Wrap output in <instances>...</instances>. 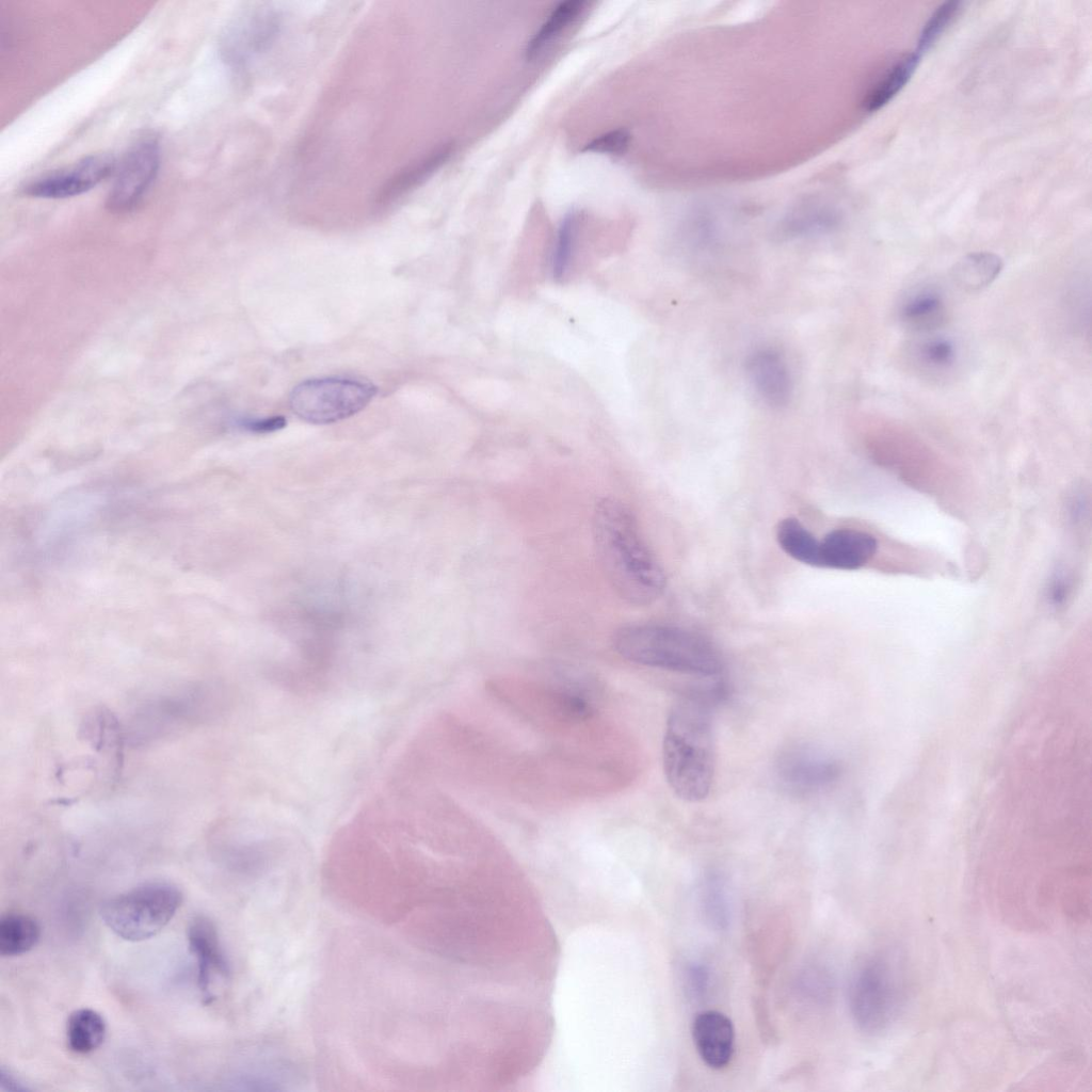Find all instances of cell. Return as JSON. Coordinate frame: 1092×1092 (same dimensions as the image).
<instances>
[{"mask_svg": "<svg viewBox=\"0 0 1092 1092\" xmlns=\"http://www.w3.org/2000/svg\"><path fill=\"white\" fill-rule=\"evenodd\" d=\"M728 694L722 680L685 691L672 704L662 742L663 771L680 799L698 802L709 794L714 775L712 711Z\"/></svg>", "mask_w": 1092, "mask_h": 1092, "instance_id": "6da1fadb", "label": "cell"}, {"mask_svg": "<svg viewBox=\"0 0 1092 1092\" xmlns=\"http://www.w3.org/2000/svg\"><path fill=\"white\" fill-rule=\"evenodd\" d=\"M592 530L599 563L616 594L636 606L654 603L665 577L630 510L616 498H603L595 505Z\"/></svg>", "mask_w": 1092, "mask_h": 1092, "instance_id": "7a4b0ae2", "label": "cell"}, {"mask_svg": "<svg viewBox=\"0 0 1092 1092\" xmlns=\"http://www.w3.org/2000/svg\"><path fill=\"white\" fill-rule=\"evenodd\" d=\"M614 649L623 658L646 667L703 676L719 677L723 659L704 636L660 624L621 627L613 636Z\"/></svg>", "mask_w": 1092, "mask_h": 1092, "instance_id": "3957f363", "label": "cell"}, {"mask_svg": "<svg viewBox=\"0 0 1092 1092\" xmlns=\"http://www.w3.org/2000/svg\"><path fill=\"white\" fill-rule=\"evenodd\" d=\"M182 901L180 889L168 882H146L106 900L100 908L105 925L117 936L140 942L162 931Z\"/></svg>", "mask_w": 1092, "mask_h": 1092, "instance_id": "277c9868", "label": "cell"}, {"mask_svg": "<svg viewBox=\"0 0 1092 1092\" xmlns=\"http://www.w3.org/2000/svg\"><path fill=\"white\" fill-rule=\"evenodd\" d=\"M902 977L894 959L874 954L853 974L849 1008L856 1026L865 1033L884 1031L895 1019L903 998Z\"/></svg>", "mask_w": 1092, "mask_h": 1092, "instance_id": "5b68a950", "label": "cell"}, {"mask_svg": "<svg viewBox=\"0 0 1092 1092\" xmlns=\"http://www.w3.org/2000/svg\"><path fill=\"white\" fill-rule=\"evenodd\" d=\"M376 394L371 382L352 378H320L296 385L289 397L292 412L314 424L347 419L364 410Z\"/></svg>", "mask_w": 1092, "mask_h": 1092, "instance_id": "8992f818", "label": "cell"}, {"mask_svg": "<svg viewBox=\"0 0 1092 1092\" xmlns=\"http://www.w3.org/2000/svg\"><path fill=\"white\" fill-rule=\"evenodd\" d=\"M160 162L161 147L157 138L146 135L136 140L116 164L107 208L114 213L133 210L156 180Z\"/></svg>", "mask_w": 1092, "mask_h": 1092, "instance_id": "52a82bcc", "label": "cell"}, {"mask_svg": "<svg viewBox=\"0 0 1092 1092\" xmlns=\"http://www.w3.org/2000/svg\"><path fill=\"white\" fill-rule=\"evenodd\" d=\"M840 770L838 761L828 752L801 742L784 746L774 761V773L781 787L798 797L828 789L838 780Z\"/></svg>", "mask_w": 1092, "mask_h": 1092, "instance_id": "ba28073f", "label": "cell"}, {"mask_svg": "<svg viewBox=\"0 0 1092 1092\" xmlns=\"http://www.w3.org/2000/svg\"><path fill=\"white\" fill-rule=\"evenodd\" d=\"M280 18L267 9L246 12L226 30L221 52L229 67L243 71L269 49L279 32Z\"/></svg>", "mask_w": 1092, "mask_h": 1092, "instance_id": "9c48e42d", "label": "cell"}, {"mask_svg": "<svg viewBox=\"0 0 1092 1092\" xmlns=\"http://www.w3.org/2000/svg\"><path fill=\"white\" fill-rule=\"evenodd\" d=\"M116 161L105 154L83 158L75 164L37 177L23 193L37 198H67L85 193L114 174Z\"/></svg>", "mask_w": 1092, "mask_h": 1092, "instance_id": "30bf717a", "label": "cell"}, {"mask_svg": "<svg viewBox=\"0 0 1092 1092\" xmlns=\"http://www.w3.org/2000/svg\"><path fill=\"white\" fill-rule=\"evenodd\" d=\"M189 949L196 959L197 985L205 1003L213 999L212 984L228 976L229 967L218 930L208 917L195 916L187 930Z\"/></svg>", "mask_w": 1092, "mask_h": 1092, "instance_id": "8fae6325", "label": "cell"}, {"mask_svg": "<svg viewBox=\"0 0 1092 1092\" xmlns=\"http://www.w3.org/2000/svg\"><path fill=\"white\" fill-rule=\"evenodd\" d=\"M877 549L878 542L868 532L852 528L835 529L820 541V566L854 571L867 564Z\"/></svg>", "mask_w": 1092, "mask_h": 1092, "instance_id": "7c38bea8", "label": "cell"}, {"mask_svg": "<svg viewBox=\"0 0 1092 1092\" xmlns=\"http://www.w3.org/2000/svg\"><path fill=\"white\" fill-rule=\"evenodd\" d=\"M692 1037L702 1060L712 1069H723L732 1060L735 1030L732 1021L719 1011L698 1013L692 1024Z\"/></svg>", "mask_w": 1092, "mask_h": 1092, "instance_id": "4fadbf2b", "label": "cell"}, {"mask_svg": "<svg viewBox=\"0 0 1092 1092\" xmlns=\"http://www.w3.org/2000/svg\"><path fill=\"white\" fill-rule=\"evenodd\" d=\"M746 372L762 400L773 407L785 406L791 397V379L783 357L773 349H760L746 359Z\"/></svg>", "mask_w": 1092, "mask_h": 1092, "instance_id": "5bb4252c", "label": "cell"}, {"mask_svg": "<svg viewBox=\"0 0 1092 1092\" xmlns=\"http://www.w3.org/2000/svg\"><path fill=\"white\" fill-rule=\"evenodd\" d=\"M449 146L441 147L396 173L379 191L375 200L385 206L402 199L427 180L450 156Z\"/></svg>", "mask_w": 1092, "mask_h": 1092, "instance_id": "9a60e30c", "label": "cell"}, {"mask_svg": "<svg viewBox=\"0 0 1092 1092\" xmlns=\"http://www.w3.org/2000/svg\"><path fill=\"white\" fill-rule=\"evenodd\" d=\"M943 295L934 288L914 291L902 303L899 316L904 325L919 332H932L946 321Z\"/></svg>", "mask_w": 1092, "mask_h": 1092, "instance_id": "2e32d148", "label": "cell"}, {"mask_svg": "<svg viewBox=\"0 0 1092 1092\" xmlns=\"http://www.w3.org/2000/svg\"><path fill=\"white\" fill-rule=\"evenodd\" d=\"M1003 261L992 252H973L960 258L950 270L952 282L967 292L991 285L1001 273Z\"/></svg>", "mask_w": 1092, "mask_h": 1092, "instance_id": "e0dca14e", "label": "cell"}, {"mask_svg": "<svg viewBox=\"0 0 1092 1092\" xmlns=\"http://www.w3.org/2000/svg\"><path fill=\"white\" fill-rule=\"evenodd\" d=\"M919 61L915 51L902 55L866 94L864 109L874 112L887 105L910 81Z\"/></svg>", "mask_w": 1092, "mask_h": 1092, "instance_id": "ac0fdd59", "label": "cell"}, {"mask_svg": "<svg viewBox=\"0 0 1092 1092\" xmlns=\"http://www.w3.org/2000/svg\"><path fill=\"white\" fill-rule=\"evenodd\" d=\"M41 926L30 915L7 913L0 918V954L16 957L32 950L41 938Z\"/></svg>", "mask_w": 1092, "mask_h": 1092, "instance_id": "d6986e66", "label": "cell"}, {"mask_svg": "<svg viewBox=\"0 0 1092 1092\" xmlns=\"http://www.w3.org/2000/svg\"><path fill=\"white\" fill-rule=\"evenodd\" d=\"M107 1025L100 1013L81 1008L70 1013L66 1025L67 1044L76 1054H89L105 1041Z\"/></svg>", "mask_w": 1092, "mask_h": 1092, "instance_id": "ffe728a7", "label": "cell"}, {"mask_svg": "<svg viewBox=\"0 0 1092 1092\" xmlns=\"http://www.w3.org/2000/svg\"><path fill=\"white\" fill-rule=\"evenodd\" d=\"M776 540L789 557L807 565L820 566V541L797 518L787 517L778 523Z\"/></svg>", "mask_w": 1092, "mask_h": 1092, "instance_id": "44dd1931", "label": "cell"}, {"mask_svg": "<svg viewBox=\"0 0 1092 1092\" xmlns=\"http://www.w3.org/2000/svg\"><path fill=\"white\" fill-rule=\"evenodd\" d=\"M585 4L587 2L582 0H568L559 3L528 42L526 57L533 59L543 52L582 13Z\"/></svg>", "mask_w": 1092, "mask_h": 1092, "instance_id": "7402d4cb", "label": "cell"}, {"mask_svg": "<svg viewBox=\"0 0 1092 1092\" xmlns=\"http://www.w3.org/2000/svg\"><path fill=\"white\" fill-rule=\"evenodd\" d=\"M913 356L921 370L938 373L953 368L958 350L952 339L936 335L918 341L914 347Z\"/></svg>", "mask_w": 1092, "mask_h": 1092, "instance_id": "603a6c76", "label": "cell"}, {"mask_svg": "<svg viewBox=\"0 0 1092 1092\" xmlns=\"http://www.w3.org/2000/svg\"><path fill=\"white\" fill-rule=\"evenodd\" d=\"M962 10V2L949 0L938 5L920 30L915 52L920 57L931 49Z\"/></svg>", "mask_w": 1092, "mask_h": 1092, "instance_id": "cb8c5ba5", "label": "cell"}, {"mask_svg": "<svg viewBox=\"0 0 1092 1092\" xmlns=\"http://www.w3.org/2000/svg\"><path fill=\"white\" fill-rule=\"evenodd\" d=\"M577 215L567 213L559 227L552 256V271L557 279H564L572 270L576 251Z\"/></svg>", "mask_w": 1092, "mask_h": 1092, "instance_id": "d4e9b609", "label": "cell"}, {"mask_svg": "<svg viewBox=\"0 0 1092 1092\" xmlns=\"http://www.w3.org/2000/svg\"><path fill=\"white\" fill-rule=\"evenodd\" d=\"M835 224L836 218L831 212L812 210L792 216L785 224V232L789 236L822 232Z\"/></svg>", "mask_w": 1092, "mask_h": 1092, "instance_id": "484cf974", "label": "cell"}, {"mask_svg": "<svg viewBox=\"0 0 1092 1092\" xmlns=\"http://www.w3.org/2000/svg\"><path fill=\"white\" fill-rule=\"evenodd\" d=\"M704 910L709 920L718 927L727 922L728 910L725 892L720 880L709 877L703 888Z\"/></svg>", "mask_w": 1092, "mask_h": 1092, "instance_id": "4316f807", "label": "cell"}, {"mask_svg": "<svg viewBox=\"0 0 1092 1092\" xmlns=\"http://www.w3.org/2000/svg\"><path fill=\"white\" fill-rule=\"evenodd\" d=\"M630 135L627 130L615 129L595 138L584 146L583 150L601 154H622L628 147Z\"/></svg>", "mask_w": 1092, "mask_h": 1092, "instance_id": "83f0119b", "label": "cell"}, {"mask_svg": "<svg viewBox=\"0 0 1092 1092\" xmlns=\"http://www.w3.org/2000/svg\"><path fill=\"white\" fill-rule=\"evenodd\" d=\"M1073 589V579L1063 568L1057 569L1048 581L1046 598L1055 608L1062 607L1069 599Z\"/></svg>", "mask_w": 1092, "mask_h": 1092, "instance_id": "f1b7e54d", "label": "cell"}, {"mask_svg": "<svg viewBox=\"0 0 1092 1092\" xmlns=\"http://www.w3.org/2000/svg\"><path fill=\"white\" fill-rule=\"evenodd\" d=\"M287 423V420L283 416H271L263 418H245L240 421V425L253 433H271L283 429Z\"/></svg>", "mask_w": 1092, "mask_h": 1092, "instance_id": "f546056e", "label": "cell"}, {"mask_svg": "<svg viewBox=\"0 0 1092 1092\" xmlns=\"http://www.w3.org/2000/svg\"><path fill=\"white\" fill-rule=\"evenodd\" d=\"M686 980L688 990L692 993V995L700 997L706 992L708 987V970L705 966L700 964L690 965L687 969Z\"/></svg>", "mask_w": 1092, "mask_h": 1092, "instance_id": "4dcf8cb0", "label": "cell"}, {"mask_svg": "<svg viewBox=\"0 0 1092 1092\" xmlns=\"http://www.w3.org/2000/svg\"><path fill=\"white\" fill-rule=\"evenodd\" d=\"M0 1089L10 1092H29L32 1090L27 1082L4 1065L0 1069Z\"/></svg>", "mask_w": 1092, "mask_h": 1092, "instance_id": "1f68e13d", "label": "cell"}]
</instances>
